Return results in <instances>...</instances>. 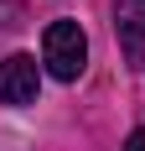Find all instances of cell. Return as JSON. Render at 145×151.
<instances>
[{"mask_svg": "<svg viewBox=\"0 0 145 151\" xmlns=\"http://www.w3.org/2000/svg\"><path fill=\"white\" fill-rule=\"evenodd\" d=\"M42 63H47V73L62 78V83H72V78L88 68V37L78 21H52L42 37Z\"/></svg>", "mask_w": 145, "mask_h": 151, "instance_id": "1", "label": "cell"}, {"mask_svg": "<svg viewBox=\"0 0 145 151\" xmlns=\"http://www.w3.org/2000/svg\"><path fill=\"white\" fill-rule=\"evenodd\" d=\"M36 58L31 52H11L0 63V99L5 104H36Z\"/></svg>", "mask_w": 145, "mask_h": 151, "instance_id": "2", "label": "cell"}, {"mask_svg": "<svg viewBox=\"0 0 145 151\" xmlns=\"http://www.w3.org/2000/svg\"><path fill=\"white\" fill-rule=\"evenodd\" d=\"M114 26H119V37H124V47L140 52L145 47V0H119L114 5Z\"/></svg>", "mask_w": 145, "mask_h": 151, "instance_id": "3", "label": "cell"}, {"mask_svg": "<svg viewBox=\"0 0 145 151\" xmlns=\"http://www.w3.org/2000/svg\"><path fill=\"white\" fill-rule=\"evenodd\" d=\"M124 151H145V125H140V130H135L130 141H124Z\"/></svg>", "mask_w": 145, "mask_h": 151, "instance_id": "4", "label": "cell"}]
</instances>
